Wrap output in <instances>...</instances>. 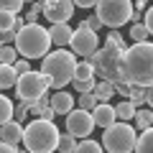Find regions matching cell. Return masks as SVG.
Listing matches in <instances>:
<instances>
[{
    "label": "cell",
    "instance_id": "cell-1",
    "mask_svg": "<svg viewBox=\"0 0 153 153\" xmlns=\"http://www.w3.org/2000/svg\"><path fill=\"white\" fill-rule=\"evenodd\" d=\"M120 79L128 84H153V41H138L123 51L120 59Z\"/></svg>",
    "mask_w": 153,
    "mask_h": 153
},
{
    "label": "cell",
    "instance_id": "cell-2",
    "mask_svg": "<svg viewBox=\"0 0 153 153\" xmlns=\"http://www.w3.org/2000/svg\"><path fill=\"white\" fill-rule=\"evenodd\" d=\"M74 71H76V54H71V51L56 49L44 56L41 74L46 76L49 87H66L74 79Z\"/></svg>",
    "mask_w": 153,
    "mask_h": 153
},
{
    "label": "cell",
    "instance_id": "cell-3",
    "mask_svg": "<svg viewBox=\"0 0 153 153\" xmlns=\"http://www.w3.org/2000/svg\"><path fill=\"white\" fill-rule=\"evenodd\" d=\"M23 146L31 153H54L59 146V128L54 120L33 117L28 125H23Z\"/></svg>",
    "mask_w": 153,
    "mask_h": 153
},
{
    "label": "cell",
    "instance_id": "cell-4",
    "mask_svg": "<svg viewBox=\"0 0 153 153\" xmlns=\"http://www.w3.org/2000/svg\"><path fill=\"white\" fill-rule=\"evenodd\" d=\"M16 49L23 59H44L51 49L49 28L38 26V23H26L16 36Z\"/></svg>",
    "mask_w": 153,
    "mask_h": 153
},
{
    "label": "cell",
    "instance_id": "cell-5",
    "mask_svg": "<svg viewBox=\"0 0 153 153\" xmlns=\"http://www.w3.org/2000/svg\"><path fill=\"white\" fill-rule=\"evenodd\" d=\"M135 140H138L135 128L125 120H115L102 133V148L107 153H133L135 151Z\"/></svg>",
    "mask_w": 153,
    "mask_h": 153
},
{
    "label": "cell",
    "instance_id": "cell-6",
    "mask_svg": "<svg viewBox=\"0 0 153 153\" xmlns=\"http://www.w3.org/2000/svg\"><path fill=\"white\" fill-rule=\"evenodd\" d=\"M123 51L125 49H117V46H112V44H105L102 49H97L94 54H89L87 61L94 66V76L107 79V82H117V79H120Z\"/></svg>",
    "mask_w": 153,
    "mask_h": 153
},
{
    "label": "cell",
    "instance_id": "cell-7",
    "mask_svg": "<svg viewBox=\"0 0 153 153\" xmlns=\"http://www.w3.org/2000/svg\"><path fill=\"white\" fill-rule=\"evenodd\" d=\"M94 8H97L94 16L102 21V26L120 28V26H125V23H130L133 0H97Z\"/></svg>",
    "mask_w": 153,
    "mask_h": 153
},
{
    "label": "cell",
    "instance_id": "cell-8",
    "mask_svg": "<svg viewBox=\"0 0 153 153\" xmlns=\"http://www.w3.org/2000/svg\"><path fill=\"white\" fill-rule=\"evenodd\" d=\"M49 92V82L41 71H26V74H18V82H16V94L18 100L23 102H36L38 97H44Z\"/></svg>",
    "mask_w": 153,
    "mask_h": 153
},
{
    "label": "cell",
    "instance_id": "cell-9",
    "mask_svg": "<svg viewBox=\"0 0 153 153\" xmlns=\"http://www.w3.org/2000/svg\"><path fill=\"white\" fill-rule=\"evenodd\" d=\"M69 49H71V54L87 59L89 54H94V51H97V33H94L92 28H87V26H82V23H79V26L74 28V33H71Z\"/></svg>",
    "mask_w": 153,
    "mask_h": 153
},
{
    "label": "cell",
    "instance_id": "cell-10",
    "mask_svg": "<svg viewBox=\"0 0 153 153\" xmlns=\"http://www.w3.org/2000/svg\"><path fill=\"white\" fill-rule=\"evenodd\" d=\"M94 130V117L89 110H71L66 115V133L76 138V140H82V138H89V133Z\"/></svg>",
    "mask_w": 153,
    "mask_h": 153
},
{
    "label": "cell",
    "instance_id": "cell-11",
    "mask_svg": "<svg viewBox=\"0 0 153 153\" xmlns=\"http://www.w3.org/2000/svg\"><path fill=\"white\" fill-rule=\"evenodd\" d=\"M74 10H76L74 0H44L41 3V13L49 23H69Z\"/></svg>",
    "mask_w": 153,
    "mask_h": 153
},
{
    "label": "cell",
    "instance_id": "cell-12",
    "mask_svg": "<svg viewBox=\"0 0 153 153\" xmlns=\"http://www.w3.org/2000/svg\"><path fill=\"white\" fill-rule=\"evenodd\" d=\"M92 117H94V125H97V128H110L115 120H117L115 107L110 102H97L94 110H92Z\"/></svg>",
    "mask_w": 153,
    "mask_h": 153
},
{
    "label": "cell",
    "instance_id": "cell-13",
    "mask_svg": "<svg viewBox=\"0 0 153 153\" xmlns=\"http://www.w3.org/2000/svg\"><path fill=\"white\" fill-rule=\"evenodd\" d=\"M0 140H5V143L18 148V143H23V123H18V120L3 123L0 125Z\"/></svg>",
    "mask_w": 153,
    "mask_h": 153
},
{
    "label": "cell",
    "instance_id": "cell-14",
    "mask_svg": "<svg viewBox=\"0 0 153 153\" xmlns=\"http://www.w3.org/2000/svg\"><path fill=\"white\" fill-rule=\"evenodd\" d=\"M71 33H74V28L69 26V23H51L49 26V36H51V46H69L71 41Z\"/></svg>",
    "mask_w": 153,
    "mask_h": 153
},
{
    "label": "cell",
    "instance_id": "cell-15",
    "mask_svg": "<svg viewBox=\"0 0 153 153\" xmlns=\"http://www.w3.org/2000/svg\"><path fill=\"white\" fill-rule=\"evenodd\" d=\"M49 100H51V107H54L56 115H69L71 110H74V97H71V92L59 89V92H54Z\"/></svg>",
    "mask_w": 153,
    "mask_h": 153
},
{
    "label": "cell",
    "instance_id": "cell-16",
    "mask_svg": "<svg viewBox=\"0 0 153 153\" xmlns=\"http://www.w3.org/2000/svg\"><path fill=\"white\" fill-rule=\"evenodd\" d=\"M18 82V71L13 64H0V89H10Z\"/></svg>",
    "mask_w": 153,
    "mask_h": 153
},
{
    "label": "cell",
    "instance_id": "cell-17",
    "mask_svg": "<svg viewBox=\"0 0 153 153\" xmlns=\"http://www.w3.org/2000/svg\"><path fill=\"white\" fill-rule=\"evenodd\" d=\"M94 97H97V102H110V97L115 94V84L107 82V79H100V82H94Z\"/></svg>",
    "mask_w": 153,
    "mask_h": 153
},
{
    "label": "cell",
    "instance_id": "cell-18",
    "mask_svg": "<svg viewBox=\"0 0 153 153\" xmlns=\"http://www.w3.org/2000/svg\"><path fill=\"white\" fill-rule=\"evenodd\" d=\"M135 153H153V125L140 130V135L135 140Z\"/></svg>",
    "mask_w": 153,
    "mask_h": 153
},
{
    "label": "cell",
    "instance_id": "cell-19",
    "mask_svg": "<svg viewBox=\"0 0 153 153\" xmlns=\"http://www.w3.org/2000/svg\"><path fill=\"white\" fill-rule=\"evenodd\" d=\"M115 115H117V120H133L135 117V105L130 102V100H123V102H117V107H115Z\"/></svg>",
    "mask_w": 153,
    "mask_h": 153
},
{
    "label": "cell",
    "instance_id": "cell-20",
    "mask_svg": "<svg viewBox=\"0 0 153 153\" xmlns=\"http://www.w3.org/2000/svg\"><path fill=\"white\" fill-rule=\"evenodd\" d=\"M102 151H105L102 143L89 140V138H82V140L76 143V148H74V153H102Z\"/></svg>",
    "mask_w": 153,
    "mask_h": 153
},
{
    "label": "cell",
    "instance_id": "cell-21",
    "mask_svg": "<svg viewBox=\"0 0 153 153\" xmlns=\"http://www.w3.org/2000/svg\"><path fill=\"white\" fill-rule=\"evenodd\" d=\"M16 61H18L16 44H3L0 46V64H16Z\"/></svg>",
    "mask_w": 153,
    "mask_h": 153
},
{
    "label": "cell",
    "instance_id": "cell-22",
    "mask_svg": "<svg viewBox=\"0 0 153 153\" xmlns=\"http://www.w3.org/2000/svg\"><path fill=\"white\" fill-rule=\"evenodd\" d=\"M135 128L138 130H146V128L153 125V110H135Z\"/></svg>",
    "mask_w": 153,
    "mask_h": 153
},
{
    "label": "cell",
    "instance_id": "cell-23",
    "mask_svg": "<svg viewBox=\"0 0 153 153\" xmlns=\"http://www.w3.org/2000/svg\"><path fill=\"white\" fill-rule=\"evenodd\" d=\"M59 153H74L76 148V138L71 135V133H59Z\"/></svg>",
    "mask_w": 153,
    "mask_h": 153
},
{
    "label": "cell",
    "instance_id": "cell-24",
    "mask_svg": "<svg viewBox=\"0 0 153 153\" xmlns=\"http://www.w3.org/2000/svg\"><path fill=\"white\" fill-rule=\"evenodd\" d=\"M13 100H8L5 94H0V125L3 123H8V120H13Z\"/></svg>",
    "mask_w": 153,
    "mask_h": 153
},
{
    "label": "cell",
    "instance_id": "cell-25",
    "mask_svg": "<svg viewBox=\"0 0 153 153\" xmlns=\"http://www.w3.org/2000/svg\"><path fill=\"white\" fill-rule=\"evenodd\" d=\"M74 79H94V66L89 64L87 59H84V61H76V71H74Z\"/></svg>",
    "mask_w": 153,
    "mask_h": 153
},
{
    "label": "cell",
    "instance_id": "cell-26",
    "mask_svg": "<svg viewBox=\"0 0 153 153\" xmlns=\"http://www.w3.org/2000/svg\"><path fill=\"white\" fill-rule=\"evenodd\" d=\"M146 94H148V87H140V84H133L130 87V102L135 105V107H140L143 102H146Z\"/></svg>",
    "mask_w": 153,
    "mask_h": 153
},
{
    "label": "cell",
    "instance_id": "cell-27",
    "mask_svg": "<svg viewBox=\"0 0 153 153\" xmlns=\"http://www.w3.org/2000/svg\"><path fill=\"white\" fill-rule=\"evenodd\" d=\"M148 36H151V33H148V28H146V23H143V21L130 26V38L135 41V44H138V41H148Z\"/></svg>",
    "mask_w": 153,
    "mask_h": 153
},
{
    "label": "cell",
    "instance_id": "cell-28",
    "mask_svg": "<svg viewBox=\"0 0 153 153\" xmlns=\"http://www.w3.org/2000/svg\"><path fill=\"white\" fill-rule=\"evenodd\" d=\"M94 105H97V97H94V92H82V94H79V105H76V107L89 110V112H92Z\"/></svg>",
    "mask_w": 153,
    "mask_h": 153
},
{
    "label": "cell",
    "instance_id": "cell-29",
    "mask_svg": "<svg viewBox=\"0 0 153 153\" xmlns=\"http://www.w3.org/2000/svg\"><path fill=\"white\" fill-rule=\"evenodd\" d=\"M71 87L76 89V92H92L94 89V79H71Z\"/></svg>",
    "mask_w": 153,
    "mask_h": 153
},
{
    "label": "cell",
    "instance_id": "cell-30",
    "mask_svg": "<svg viewBox=\"0 0 153 153\" xmlns=\"http://www.w3.org/2000/svg\"><path fill=\"white\" fill-rule=\"evenodd\" d=\"M16 16H18V13L0 10V31H8V28H13V23H16Z\"/></svg>",
    "mask_w": 153,
    "mask_h": 153
},
{
    "label": "cell",
    "instance_id": "cell-31",
    "mask_svg": "<svg viewBox=\"0 0 153 153\" xmlns=\"http://www.w3.org/2000/svg\"><path fill=\"white\" fill-rule=\"evenodd\" d=\"M105 44H112V46H117V49H125V38L120 36V31H117V28H110L107 41H105Z\"/></svg>",
    "mask_w": 153,
    "mask_h": 153
},
{
    "label": "cell",
    "instance_id": "cell-32",
    "mask_svg": "<svg viewBox=\"0 0 153 153\" xmlns=\"http://www.w3.org/2000/svg\"><path fill=\"white\" fill-rule=\"evenodd\" d=\"M26 117H28V102H23V100H21V102H18L16 107H13V120L23 123Z\"/></svg>",
    "mask_w": 153,
    "mask_h": 153
},
{
    "label": "cell",
    "instance_id": "cell-33",
    "mask_svg": "<svg viewBox=\"0 0 153 153\" xmlns=\"http://www.w3.org/2000/svg\"><path fill=\"white\" fill-rule=\"evenodd\" d=\"M26 0H0V10H10V13H21Z\"/></svg>",
    "mask_w": 153,
    "mask_h": 153
},
{
    "label": "cell",
    "instance_id": "cell-34",
    "mask_svg": "<svg viewBox=\"0 0 153 153\" xmlns=\"http://www.w3.org/2000/svg\"><path fill=\"white\" fill-rule=\"evenodd\" d=\"M38 16H44V13H41V3L28 8V13H26V23H38Z\"/></svg>",
    "mask_w": 153,
    "mask_h": 153
},
{
    "label": "cell",
    "instance_id": "cell-35",
    "mask_svg": "<svg viewBox=\"0 0 153 153\" xmlns=\"http://www.w3.org/2000/svg\"><path fill=\"white\" fill-rule=\"evenodd\" d=\"M115 84V92H117V94H123V97H130V87H133V84H128V82H123V79H117V82H112Z\"/></svg>",
    "mask_w": 153,
    "mask_h": 153
},
{
    "label": "cell",
    "instance_id": "cell-36",
    "mask_svg": "<svg viewBox=\"0 0 153 153\" xmlns=\"http://www.w3.org/2000/svg\"><path fill=\"white\" fill-rule=\"evenodd\" d=\"M16 36H18V28H8V31H0V41H3V44H16Z\"/></svg>",
    "mask_w": 153,
    "mask_h": 153
},
{
    "label": "cell",
    "instance_id": "cell-37",
    "mask_svg": "<svg viewBox=\"0 0 153 153\" xmlns=\"http://www.w3.org/2000/svg\"><path fill=\"white\" fill-rule=\"evenodd\" d=\"M82 26H87V28H92V31L97 33L100 28H102V21H100L97 16H89V18H84V21H82Z\"/></svg>",
    "mask_w": 153,
    "mask_h": 153
},
{
    "label": "cell",
    "instance_id": "cell-38",
    "mask_svg": "<svg viewBox=\"0 0 153 153\" xmlns=\"http://www.w3.org/2000/svg\"><path fill=\"white\" fill-rule=\"evenodd\" d=\"M143 23H146V28H148V33L153 36V5L148 8L146 13H143Z\"/></svg>",
    "mask_w": 153,
    "mask_h": 153
},
{
    "label": "cell",
    "instance_id": "cell-39",
    "mask_svg": "<svg viewBox=\"0 0 153 153\" xmlns=\"http://www.w3.org/2000/svg\"><path fill=\"white\" fill-rule=\"evenodd\" d=\"M13 66H16L18 74H26V71H31V64H28V59H18Z\"/></svg>",
    "mask_w": 153,
    "mask_h": 153
},
{
    "label": "cell",
    "instance_id": "cell-40",
    "mask_svg": "<svg viewBox=\"0 0 153 153\" xmlns=\"http://www.w3.org/2000/svg\"><path fill=\"white\" fill-rule=\"evenodd\" d=\"M54 115H56V112H54V107H51V102H49L44 110H41V115H38V117H44V120H54Z\"/></svg>",
    "mask_w": 153,
    "mask_h": 153
},
{
    "label": "cell",
    "instance_id": "cell-41",
    "mask_svg": "<svg viewBox=\"0 0 153 153\" xmlns=\"http://www.w3.org/2000/svg\"><path fill=\"white\" fill-rule=\"evenodd\" d=\"M74 5H76V8H84V10H89V8L97 5V0H74Z\"/></svg>",
    "mask_w": 153,
    "mask_h": 153
},
{
    "label": "cell",
    "instance_id": "cell-42",
    "mask_svg": "<svg viewBox=\"0 0 153 153\" xmlns=\"http://www.w3.org/2000/svg\"><path fill=\"white\" fill-rule=\"evenodd\" d=\"M0 153H18V148L10 146V143H5V140H0Z\"/></svg>",
    "mask_w": 153,
    "mask_h": 153
},
{
    "label": "cell",
    "instance_id": "cell-43",
    "mask_svg": "<svg viewBox=\"0 0 153 153\" xmlns=\"http://www.w3.org/2000/svg\"><path fill=\"white\" fill-rule=\"evenodd\" d=\"M143 21V10H135L133 8V13H130V23H140Z\"/></svg>",
    "mask_w": 153,
    "mask_h": 153
},
{
    "label": "cell",
    "instance_id": "cell-44",
    "mask_svg": "<svg viewBox=\"0 0 153 153\" xmlns=\"http://www.w3.org/2000/svg\"><path fill=\"white\" fill-rule=\"evenodd\" d=\"M146 5H148V0H133V8H135V10H143Z\"/></svg>",
    "mask_w": 153,
    "mask_h": 153
},
{
    "label": "cell",
    "instance_id": "cell-45",
    "mask_svg": "<svg viewBox=\"0 0 153 153\" xmlns=\"http://www.w3.org/2000/svg\"><path fill=\"white\" fill-rule=\"evenodd\" d=\"M146 102H148V107H153V84L148 87V94H146Z\"/></svg>",
    "mask_w": 153,
    "mask_h": 153
},
{
    "label": "cell",
    "instance_id": "cell-46",
    "mask_svg": "<svg viewBox=\"0 0 153 153\" xmlns=\"http://www.w3.org/2000/svg\"><path fill=\"white\" fill-rule=\"evenodd\" d=\"M0 46H3V41H0Z\"/></svg>",
    "mask_w": 153,
    "mask_h": 153
}]
</instances>
